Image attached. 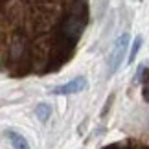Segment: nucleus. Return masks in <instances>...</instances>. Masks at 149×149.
Returning a JSON list of instances; mask_svg holds the SVG:
<instances>
[{"instance_id":"f257e3e1","label":"nucleus","mask_w":149,"mask_h":149,"mask_svg":"<svg viewBox=\"0 0 149 149\" xmlns=\"http://www.w3.org/2000/svg\"><path fill=\"white\" fill-rule=\"evenodd\" d=\"M129 46V33H122L116 41H114V46L111 50V57H109V72L114 74L122 65L123 57H125V52H127Z\"/></svg>"},{"instance_id":"f03ea898","label":"nucleus","mask_w":149,"mask_h":149,"mask_svg":"<svg viewBox=\"0 0 149 149\" xmlns=\"http://www.w3.org/2000/svg\"><path fill=\"white\" fill-rule=\"evenodd\" d=\"M85 87H87V79L81 76V77H76V79H72V81L65 83V85H59V87H55L52 92H54V94H59V96H65V94L79 92V90H83Z\"/></svg>"},{"instance_id":"7ed1b4c3","label":"nucleus","mask_w":149,"mask_h":149,"mask_svg":"<svg viewBox=\"0 0 149 149\" xmlns=\"http://www.w3.org/2000/svg\"><path fill=\"white\" fill-rule=\"evenodd\" d=\"M105 149H149V142L144 140H127V142H118Z\"/></svg>"},{"instance_id":"20e7f679","label":"nucleus","mask_w":149,"mask_h":149,"mask_svg":"<svg viewBox=\"0 0 149 149\" xmlns=\"http://www.w3.org/2000/svg\"><path fill=\"white\" fill-rule=\"evenodd\" d=\"M8 138H9L11 146H13L15 149H30V144H28V140H26L22 134L15 133V131H8Z\"/></svg>"},{"instance_id":"39448f33","label":"nucleus","mask_w":149,"mask_h":149,"mask_svg":"<svg viewBox=\"0 0 149 149\" xmlns=\"http://www.w3.org/2000/svg\"><path fill=\"white\" fill-rule=\"evenodd\" d=\"M37 118L39 120H41V122H46V120H48V116H50V112H52V109L46 105V103H39V105H37Z\"/></svg>"},{"instance_id":"423d86ee","label":"nucleus","mask_w":149,"mask_h":149,"mask_svg":"<svg viewBox=\"0 0 149 149\" xmlns=\"http://www.w3.org/2000/svg\"><path fill=\"white\" fill-rule=\"evenodd\" d=\"M140 46H142V37H136L134 42H133V48H131V54H129V63L134 61V57H136V54H138Z\"/></svg>"},{"instance_id":"0eeeda50","label":"nucleus","mask_w":149,"mask_h":149,"mask_svg":"<svg viewBox=\"0 0 149 149\" xmlns=\"http://www.w3.org/2000/svg\"><path fill=\"white\" fill-rule=\"evenodd\" d=\"M144 98L149 101V76L146 77V81H144Z\"/></svg>"}]
</instances>
